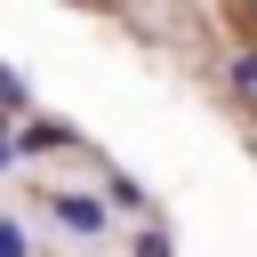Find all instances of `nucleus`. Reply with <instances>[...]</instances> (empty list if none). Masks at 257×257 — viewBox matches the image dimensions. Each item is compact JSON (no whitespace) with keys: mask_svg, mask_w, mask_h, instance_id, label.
Returning <instances> with one entry per match:
<instances>
[{"mask_svg":"<svg viewBox=\"0 0 257 257\" xmlns=\"http://www.w3.org/2000/svg\"><path fill=\"white\" fill-rule=\"evenodd\" d=\"M0 112H24V80H16L8 64H0Z\"/></svg>","mask_w":257,"mask_h":257,"instance_id":"3","label":"nucleus"},{"mask_svg":"<svg viewBox=\"0 0 257 257\" xmlns=\"http://www.w3.org/2000/svg\"><path fill=\"white\" fill-rule=\"evenodd\" d=\"M137 257H169V241H145V249H137Z\"/></svg>","mask_w":257,"mask_h":257,"instance_id":"6","label":"nucleus"},{"mask_svg":"<svg viewBox=\"0 0 257 257\" xmlns=\"http://www.w3.org/2000/svg\"><path fill=\"white\" fill-rule=\"evenodd\" d=\"M8 161H16V137H0V169H8Z\"/></svg>","mask_w":257,"mask_h":257,"instance_id":"7","label":"nucleus"},{"mask_svg":"<svg viewBox=\"0 0 257 257\" xmlns=\"http://www.w3.org/2000/svg\"><path fill=\"white\" fill-rule=\"evenodd\" d=\"M48 209H56V225H72V233H104V201H88V193H48Z\"/></svg>","mask_w":257,"mask_h":257,"instance_id":"1","label":"nucleus"},{"mask_svg":"<svg viewBox=\"0 0 257 257\" xmlns=\"http://www.w3.org/2000/svg\"><path fill=\"white\" fill-rule=\"evenodd\" d=\"M56 145H72V128H64V120H32V128L16 137V153H56Z\"/></svg>","mask_w":257,"mask_h":257,"instance_id":"2","label":"nucleus"},{"mask_svg":"<svg viewBox=\"0 0 257 257\" xmlns=\"http://www.w3.org/2000/svg\"><path fill=\"white\" fill-rule=\"evenodd\" d=\"M233 88H241V96H257V56H241V64H233Z\"/></svg>","mask_w":257,"mask_h":257,"instance_id":"4","label":"nucleus"},{"mask_svg":"<svg viewBox=\"0 0 257 257\" xmlns=\"http://www.w3.org/2000/svg\"><path fill=\"white\" fill-rule=\"evenodd\" d=\"M0 257H24V225H0Z\"/></svg>","mask_w":257,"mask_h":257,"instance_id":"5","label":"nucleus"}]
</instances>
